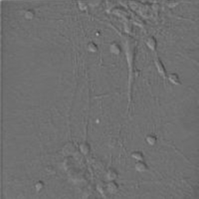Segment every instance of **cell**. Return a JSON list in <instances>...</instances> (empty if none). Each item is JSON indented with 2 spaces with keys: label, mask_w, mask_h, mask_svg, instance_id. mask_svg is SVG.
<instances>
[{
  "label": "cell",
  "mask_w": 199,
  "mask_h": 199,
  "mask_svg": "<svg viewBox=\"0 0 199 199\" xmlns=\"http://www.w3.org/2000/svg\"><path fill=\"white\" fill-rule=\"evenodd\" d=\"M86 49L90 51V52L94 53V52H96V51H97L98 47H97V45H96V43H94L93 41H90L87 44Z\"/></svg>",
  "instance_id": "cell-13"
},
{
  "label": "cell",
  "mask_w": 199,
  "mask_h": 199,
  "mask_svg": "<svg viewBox=\"0 0 199 199\" xmlns=\"http://www.w3.org/2000/svg\"><path fill=\"white\" fill-rule=\"evenodd\" d=\"M118 174L114 169H109L106 173V178H107V181H115L118 178Z\"/></svg>",
  "instance_id": "cell-7"
},
{
  "label": "cell",
  "mask_w": 199,
  "mask_h": 199,
  "mask_svg": "<svg viewBox=\"0 0 199 199\" xmlns=\"http://www.w3.org/2000/svg\"><path fill=\"white\" fill-rule=\"evenodd\" d=\"M145 141L148 143V145H154L157 142V138L156 137V135H148L145 138Z\"/></svg>",
  "instance_id": "cell-10"
},
{
  "label": "cell",
  "mask_w": 199,
  "mask_h": 199,
  "mask_svg": "<svg viewBox=\"0 0 199 199\" xmlns=\"http://www.w3.org/2000/svg\"><path fill=\"white\" fill-rule=\"evenodd\" d=\"M145 44H146L147 47L149 49H151L152 51H155L156 48V45H157V41H156V38L154 37H148L145 41Z\"/></svg>",
  "instance_id": "cell-5"
},
{
  "label": "cell",
  "mask_w": 199,
  "mask_h": 199,
  "mask_svg": "<svg viewBox=\"0 0 199 199\" xmlns=\"http://www.w3.org/2000/svg\"><path fill=\"white\" fill-rule=\"evenodd\" d=\"M131 156L134 159H135L136 161L143 160V159H144V155H143L142 152H139V151H135V152H132Z\"/></svg>",
  "instance_id": "cell-12"
},
{
  "label": "cell",
  "mask_w": 199,
  "mask_h": 199,
  "mask_svg": "<svg viewBox=\"0 0 199 199\" xmlns=\"http://www.w3.org/2000/svg\"><path fill=\"white\" fill-rule=\"evenodd\" d=\"M110 51L114 54H119L121 51V46L117 42H113V43L110 44Z\"/></svg>",
  "instance_id": "cell-9"
},
{
  "label": "cell",
  "mask_w": 199,
  "mask_h": 199,
  "mask_svg": "<svg viewBox=\"0 0 199 199\" xmlns=\"http://www.w3.org/2000/svg\"><path fill=\"white\" fill-rule=\"evenodd\" d=\"M35 16V12L33 9H28L27 10H25L24 12V17H25L27 20H31L34 18Z\"/></svg>",
  "instance_id": "cell-11"
},
{
  "label": "cell",
  "mask_w": 199,
  "mask_h": 199,
  "mask_svg": "<svg viewBox=\"0 0 199 199\" xmlns=\"http://www.w3.org/2000/svg\"><path fill=\"white\" fill-rule=\"evenodd\" d=\"M44 182H42V181H38L34 185V188L37 191H40L41 190H42V189L44 188Z\"/></svg>",
  "instance_id": "cell-15"
},
{
  "label": "cell",
  "mask_w": 199,
  "mask_h": 199,
  "mask_svg": "<svg viewBox=\"0 0 199 199\" xmlns=\"http://www.w3.org/2000/svg\"><path fill=\"white\" fill-rule=\"evenodd\" d=\"M135 168L138 172H145L148 170V166L143 160H139L135 164Z\"/></svg>",
  "instance_id": "cell-4"
},
{
  "label": "cell",
  "mask_w": 199,
  "mask_h": 199,
  "mask_svg": "<svg viewBox=\"0 0 199 199\" xmlns=\"http://www.w3.org/2000/svg\"><path fill=\"white\" fill-rule=\"evenodd\" d=\"M119 189V185L115 181H109L107 184V190L111 194L117 193Z\"/></svg>",
  "instance_id": "cell-3"
},
{
  "label": "cell",
  "mask_w": 199,
  "mask_h": 199,
  "mask_svg": "<svg viewBox=\"0 0 199 199\" xmlns=\"http://www.w3.org/2000/svg\"><path fill=\"white\" fill-rule=\"evenodd\" d=\"M155 65H156V67L157 69L158 73H159V75L163 76V78H166L167 77V71H166L164 65L163 64L160 58H157L155 59Z\"/></svg>",
  "instance_id": "cell-2"
},
{
  "label": "cell",
  "mask_w": 199,
  "mask_h": 199,
  "mask_svg": "<svg viewBox=\"0 0 199 199\" xmlns=\"http://www.w3.org/2000/svg\"><path fill=\"white\" fill-rule=\"evenodd\" d=\"M76 145H75L73 142H68L66 143L65 146L63 147L62 153H63L65 156H72V155H73V154L76 152Z\"/></svg>",
  "instance_id": "cell-1"
},
{
  "label": "cell",
  "mask_w": 199,
  "mask_h": 199,
  "mask_svg": "<svg viewBox=\"0 0 199 199\" xmlns=\"http://www.w3.org/2000/svg\"><path fill=\"white\" fill-rule=\"evenodd\" d=\"M168 80H170V83L174 84V85L178 86L181 84V80H180L179 76L175 73H170V74H169Z\"/></svg>",
  "instance_id": "cell-8"
},
{
  "label": "cell",
  "mask_w": 199,
  "mask_h": 199,
  "mask_svg": "<svg viewBox=\"0 0 199 199\" xmlns=\"http://www.w3.org/2000/svg\"><path fill=\"white\" fill-rule=\"evenodd\" d=\"M79 148H80L81 153L83 154V155H87L90 152V145L87 142H83L80 143Z\"/></svg>",
  "instance_id": "cell-6"
},
{
  "label": "cell",
  "mask_w": 199,
  "mask_h": 199,
  "mask_svg": "<svg viewBox=\"0 0 199 199\" xmlns=\"http://www.w3.org/2000/svg\"><path fill=\"white\" fill-rule=\"evenodd\" d=\"M78 6L79 9L82 11H85L87 9L88 7V4L85 2H78Z\"/></svg>",
  "instance_id": "cell-16"
},
{
  "label": "cell",
  "mask_w": 199,
  "mask_h": 199,
  "mask_svg": "<svg viewBox=\"0 0 199 199\" xmlns=\"http://www.w3.org/2000/svg\"><path fill=\"white\" fill-rule=\"evenodd\" d=\"M178 2H169V5H170V7H175L176 5H178Z\"/></svg>",
  "instance_id": "cell-17"
},
{
  "label": "cell",
  "mask_w": 199,
  "mask_h": 199,
  "mask_svg": "<svg viewBox=\"0 0 199 199\" xmlns=\"http://www.w3.org/2000/svg\"><path fill=\"white\" fill-rule=\"evenodd\" d=\"M96 189H97V191L100 193L103 194L105 191L107 190V184L103 183V182H99V183L96 184Z\"/></svg>",
  "instance_id": "cell-14"
}]
</instances>
